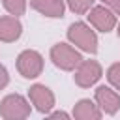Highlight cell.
<instances>
[{
	"label": "cell",
	"instance_id": "1",
	"mask_svg": "<svg viewBox=\"0 0 120 120\" xmlns=\"http://www.w3.org/2000/svg\"><path fill=\"white\" fill-rule=\"evenodd\" d=\"M68 39L71 45L79 47L84 52H90V54L98 52V36L86 22H81V21L71 22L68 28Z\"/></svg>",
	"mask_w": 120,
	"mask_h": 120
},
{
	"label": "cell",
	"instance_id": "2",
	"mask_svg": "<svg viewBox=\"0 0 120 120\" xmlns=\"http://www.w3.org/2000/svg\"><path fill=\"white\" fill-rule=\"evenodd\" d=\"M32 112L30 103L21 94H9L0 101V116L4 120H24Z\"/></svg>",
	"mask_w": 120,
	"mask_h": 120
},
{
	"label": "cell",
	"instance_id": "3",
	"mask_svg": "<svg viewBox=\"0 0 120 120\" xmlns=\"http://www.w3.org/2000/svg\"><path fill=\"white\" fill-rule=\"evenodd\" d=\"M51 60L56 68H60L64 71H73L79 66V62L82 60V56L69 43H56L51 49Z\"/></svg>",
	"mask_w": 120,
	"mask_h": 120
},
{
	"label": "cell",
	"instance_id": "4",
	"mask_svg": "<svg viewBox=\"0 0 120 120\" xmlns=\"http://www.w3.org/2000/svg\"><path fill=\"white\" fill-rule=\"evenodd\" d=\"M17 71L24 79H36L43 71V56L34 49L22 51L17 56Z\"/></svg>",
	"mask_w": 120,
	"mask_h": 120
},
{
	"label": "cell",
	"instance_id": "5",
	"mask_svg": "<svg viewBox=\"0 0 120 120\" xmlns=\"http://www.w3.org/2000/svg\"><path fill=\"white\" fill-rule=\"evenodd\" d=\"M103 75V69L101 66L96 62V60H81L79 66L75 68V84L81 86V88H90L94 86Z\"/></svg>",
	"mask_w": 120,
	"mask_h": 120
},
{
	"label": "cell",
	"instance_id": "6",
	"mask_svg": "<svg viewBox=\"0 0 120 120\" xmlns=\"http://www.w3.org/2000/svg\"><path fill=\"white\" fill-rule=\"evenodd\" d=\"M88 22L99 32H111L116 26V15L107 6H92L88 11Z\"/></svg>",
	"mask_w": 120,
	"mask_h": 120
},
{
	"label": "cell",
	"instance_id": "7",
	"mask_svg": "<svg viewBox=\"0 0 120 120\" xmlns=\"http://www.w3.org/2000/svg\"><path fill=\"white\" fill-rule=\"evenodd\" d=\"M28 98H30L32 105L43 114H49L54 107V94L45 84H32L28 88Z\"/></svg>",
	"mask_w": 120,
	"mask_h": 120
},
{
	"label": "cell",
	"instance_id": "8",
	"mask_svg": "<svg viewBox=\"0 0 120 120\" xmlns=\"http://www.w3.org/2000/svg\"><path fill=\"white\" fill-rule=\"evenodd\" d=\"M94 98H96L98 107H99L101 112H105V114H114V112L120 109V94H118L116 90L105 86V84L96 88Z\"/></svg>",
	"mask_w": 120,
	"mask_h": 120
},
{
	"label": "cell",
	"instance_id": "9",
	"mask_svg": "<svg viewBox=\"0 0 120 120\" xmlns=\"http://www.w3.org/2000/svg\"><path fill=\"white\" fill-rule=\"evenodd\" d=\"M21 34H22V24L15 15L0 17V41H6V43L17 41Z\"/></svg>",
	"mask_w": 120,
	"mask_h": 120
},
{
	"label": "cell",
	"instance_id": "10",
	"mask_svg": "<svg viewBox=\"0 0 120 120\" xmlns=\"http://www.w3.org/2000/svg\"><path fill=\"white\" fill-rule=\"evenodd\" d=\"M30 6L38 13L45 15V17H51V19L64 17V11H66L64 0H30Z\"/></svg>",
	"mask_w": 120,
	"mask_h": 120
},
{
	"label": "cell",
	"instance_id": "11",
	"mask_svg": "<svg viewBox=\"0 0 120 120\" xmlns=\"http://www.w3.org/2000/svg\"><path fill=\"white\" fill-rule=\"evenodd\" d=\"M101 116H103L101 109L98 107V103L90 99H79L73 107V118L77 120H99Z\"/></svg>",
	"mask_w": 120,
	"mask_h": 120
},
{
	"label": "cell",
	"instance_id": "12",
	"mask_svg": "<svg viewBox=\"0 0 120 120\" xmlns=\"http://www.w3.org/2000/svg\"><path fill=\"white\" fill-rule=\"evenodd\" d=\"M2 4L8 9V13L15 15V17L24 15V11H26V0H2Z\"/></svg>",
	"mask_w": 120,
	"mask_h": 120
},
{
	"label": "cell",
	"instance_id": "13",
	"mask_svg": "<svg viewBox=\"0 0 120 120\" xmlns=\"http://www.w3.org/2000/svg\"><path fill=\"white\" fill-rule=\"evenodd\" d=\"M66 4H68V8H69L73 13L82 15V13H86V11L94 6V0H66Z\"/></svg>",
	"mask_w": 120,
	"mask_h": 120
},
{
	"label": "cell",
	"instance_id": "14",
	"mask_svg": "<svg viewBox=\"0 0 120 120\" xmlns=\"http://www.w3.org/2000/svg\"><path fill=\"white\" fill-rule=\"evenodd\" d=\"M107 79H109V82H111L116 90H120V62L112 64V66L107 69Z\"/></svg>",
	"mask_w": 120,
	"mask_h": 120
},
{
	"label": "cell",
	"instance_id": "15",
	"mask_svg": "<svg viewBox=\"0 0 120 120\" xmlns=\"http://www.w3.org/2000/svg\"><path fill=\"white\" fill-rule=\"evenodd\" d=\"M103 6H107L114 15H120V0H101Z\"/></svg>",
	"mask_w": 120,
	"mask_h": 120
},
{
	"label": "cell",
	"instance_id": "16",
	"mask_svg": "<svg viewBox=\"0 0 120 120\" xmlns=\"http://www.w3.org/2000/svg\"><path fill=\"white\" fill-rule=\"evenodd\" d=\"M8 82H9V75H8V69L0 64V90L2 88H6L8 86Z\"/></svg>",
	"mask_w": 120,
	"mask_h": 120
},
{
	"label": "cell",
	"instance_id": "17",
	"mask_svg": "<svg viewBox=\"0 0 120 120\" xmlns=\"http://www.w3.org/2000/svg\"><path fill=\"white\" fill-rule=\"evenodd\" d=\"M49 116H51V118H69V114H68V112H64V111H56V112H49Z\"/></svg>",
	"mask_w": 120,
	"mask_h": 120
},
{
	"label": "cell",
	"instance_id": "18",
	"mask_svg": "<svg viewBox=\"0 0 120 120\" xmlns=\"http://www.w3.org/2000/svg\"><path fill=\"white\" fill-rule=\"evenodd\" d=\"M116 32H118V38H120V22H116Z\"/></svg>",
	"mask_w": 120,
	"mask_h": 120
}]
</instances>
